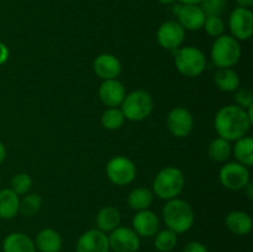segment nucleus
<instances>
[{"label": "nucleus", "instance_id": "a211bd4d", "mask_svg": "<svg viewBox=\"0 0 253 252\" xmlns=\"http://www.w3.org/2000/svg\"><path fill=\"white\" fill-rule=\"evenodd\" d=\"M225 224L230 232L237 236H246L252 231L253 221L252 217L247 212L241 210H235L227 214Z\"/></svg>", "mask_w": 253, "mask_h": 252}, {"label": "nucleus", "instance_id": "ddd939ff", "mask_svg": "<svg viewBox=\"0 0 253 252\" xmlns=\"http://www.w3.org/2000/svg\"><path fill=\"white\" fill-rule=\"evenodd\" d=\"M108 235L98 229H91L79 236L76 252H109Z\"/></svg>", "mask_w": 253, "mask_h": 252}, {"label": "nucleus", "instance_id": "393cba45", "mask_svg": "<svg viewBox=\"0 0 253 252\" xmlns=\"http://www.w3.org/2000/svg\"><path fill=\"white\" fill-rule=\"evenodd\" d=\"M234 155L237 162L246 166L247 168L253 166V138L250 136L236 140L234 146Z\"/></svg>", "mask_w": 253, "mask_h": 252}, {"label": "nucleus", "instance_id": "f3484780", "mask_svg": "<svg viewBox=\"0 0 253 252\" xmlns=\"http://www.w3.org/2000/svg\"><path fill=\"white\" fill-rule=\"evenodd\" d=\"M94 72L103 81L116 79L121 73V63L119 58L110 53H101L94 59Z\"/></svg>", "mask_w": 253, "mask_h": 252}, {"label": "nucleus", "instance_id": "a878e982", "mask_svg": "<svg viewBox=\"0 0 253 252\" xmlns=\"http://www.w3.org/2000/svg\"><path fill=\"white\" fill-rule=\"evenodd\" d=\"M232 147L230 145V141L225 140L222 137H216L211 140L208 147L209 157L215 162H224L231 156Z\"/></svg>", "mask_w": 253, "mask_h": 252}, {"label": "nucleus", "instance_id": "1a4fd4ad", "mask_svg": "<svg viewBox=\"0 0 253 252\" xmlns=\"http://www.w3.org/2000/svg\"><path fill=\"white\" fill-rule=\"evenodd\" d=\"M220 183L229 190H242L250 182V172L246 166L239 162L226 163L219 172Z\"/></svg>", "mask_w": 253, "mask_h": 252}, {"label": "nucleus", "instance_id": "2f4dec72", "mask_svg": "<svg viewBox=\"0 0 253 252\" xmlns=\"http://www.w3.org/2000/svg\"><path fill=\"white\" fill-rule=\"evenodd\" d=\"M203 27H204L205 32L210 37H215L216 39V37L224 35L225 22L220 16H207L205 17Z\"/></svg>", "mask_w": 253, "mask_h": 252}, {"label": "nucleus", "instance_id": "4468645a", "mask_svg": "<svg viewBox=\"0 0 253 252\" xmlns=\"http://www.w3.org/2000/svg\"><path fill=\"white\" fill-rule=\"evenodd\" d=\"M178 19V24L184 30L189 31H198L203 29L205 21V14L199 5L180 4L179 9L175 12Z\"/></svg>", "mask_w": 253, "mask_h": 252}, {"label": "nucleus", "instance_id": "423d86ee", "mask_svg": "<svg viewBox=\"0 0 253 252\" xmlns=\"http://www.w3.org/2000/svg\"><path fill=\"white\" fill-rule=\"evenodd\" d=\"M120 106L125 119L130 121H142L152 113L153 99L147 91L135 90L126 94Z\"/></svg>", "mask_w": 253, "mask_h": 252}, {"label": "nucleus", "instance_id": "9d476101", "mask_svg": "<svg viewBox=\"0 0 253 252\" xmlns=\"http://www.w3.org/2000/svg\"><path fill=\"white\" fill-rule=\"evenodd\" d=\"M109 246L114 252H137L140 249V236L131 227L119 226L108 236Z\"/></svg>", "mask_w": 253, "mask_h": 252}, {"label": "nucleus", "instance_id": "2eb2a0df", "mask_svg": "<svg viewBox=\"0 0 253 252\" xmlns=\"http://www.w3.org/2000/svg\"><path fill=\"white\" fill-rule=\"evenodd\" d=\"M126 96V89L118 79L104 81L99 86V98L108 108H118Z\"/></svg>", "mask_w": 253, "mask_h": 252}, {"label": "nucleus", "instance_id": "9b49d317", "mask_svg": "<svg viewBox=\"0 0 253 252\" xmlns=\"http://www.w3.org/2000/svg\"><path fill=\"white\" fill-rule=\"evenodd\" d=\"M193 126H194V119L188 109L177 106L168 113L167 127L174 137H187L192 132Z\"/></svg>", "mask_w": 253, "mask_h": 252}, {"label": "nucleus", "instance_id": "bb28decb", "mask_svg": "<svg viewBox=\"0 0 253 252\" xmlns=\"http://www.w3.org/2000/svg\"><path fill=\"white\" fill-rule=\"evenodd\" d=\"M125 116L119 108H108L101 115V125L106 130H119L125 123Z\"/></svg>", "mask_w": 253, "mask_h": 252}, {"label": "nucleus", "instance_id": "0eeeda50", "mask_svg": "<svg viewBox=\"0 0 253 252\" xmlns=\"http://www.w3.org/2000/svg\"><path fill=\"white\" fill-rule=\"evenodd\" d=\"M105 173L113 184L123 187L133 182L136 177V166L125 156H115L106 165Z\"/></svg>", "mask_w": 253, "mask_h": 252}, {"label": "nucleus", "instance_id": "c756f323", "mask_svg": "<svg viewBox=\"0 0 253 252\" xmlns=\"http://www.w3.org/2000/svg\"><path fill=\"white\" fill-rule=\"evenodd\" d=\"M32 187V179L27 173H17L11 179V188L17 195H26Z\"/></svg>", "mask_w": 253, "mask_h": 252}, {"label": "nucleus", "instance_id": "f8f14e48", "mask_svg": "<svg viewBox=\"0 0 253 252\" xmlns=\"http://www.w3.org/2000/svg\"><path fill=\"white\" fill-rule=\"evenodd\" d=\"M185 37V30L178 24V21H166L158 27L157 41L165 49L174 51L179 48Z\"/></svg>", "mask_w": 253, "mask_h": 252}, {"label": "nucleus", "instance_id": "c9c22d12", "mask_svg": "<svg viewBox=\"0 0 253 252\" xmlns=\"http://www.w3.org/2000/svg\"><path fill=\"white\" fill-rule=\"evenodd\" d=\"M236 2L240 7L251 9V7L253 6V0H236Z\"/></svg>", "mask_w": 253, "mask_h": 252}, {"label": "nucleus", "instance_id": "39448f33", "mask_svg": "<svg viewBox=\"0 0 253 252\" xmlns=\"http://www.w3.org/2000/svg\"><path fill=\"white\" fill-rule=\"evenodd\" d=\"M241 57L239 41L231 35L216 37L211 47V59L217 68H231Z\"/></svg>", "mask_w": 253, "mask_h": 252}, {"label": "nucleus", "instance_id": "7ed1b4c3", "mask_svg": "<svg viewBox=\"0 0 253 252\" xmlns=\"http://www.w3.org/2000/svg\"><path fill=\"white\" fill-rule=\"evenodd\" d=\"M184 174L177 167H166L156 174L153 179V194L160 199L170 200L178 198L184 188Z\"/></svg>", "mask_w": 253, "mask_h": 252}, {"label": "nucleus", "instance_id": "58836bf2", "mask_svg": "<svg viewBox=\"0 0 253 252\" xmlns=\"http://www.w3.org/2000/svg\"><path fill=\"white\" fill-rule=\"evenodd\" d=\"M180 4H189V5H199L202 0H178Z\"/></svg>", "mask_w": 253, "mask_h": 252}, {"label": "nucleus", "instance_id": "7c9ffc66", "mask_svg": "<svg viewBox=\"0 0 253 252\" xmlns=\"http://www.w3.org/2000/svg\"><path fill=\"white\" fill-rule=\"evenodd\" d=\"M205 16H221L222 12L226 10V0H202L199 4Z\"/></svg>", "mask_w": 253, "mask_h": 252}, {"label": "nucleus", "instance_id": "c85d7f7f", "mask_svg": "<svg viewBox=\"0 0 253 252\" xmlns=\"http://www.w3.org/2000/svg\"><path fill=\"white\" fill-rule=\"evenodd\" d=\"M42 199L39 194H36V193L27 194L20 200L19 212H21V214L26 217H32L40 211Z\"/></svg>", "mask_w": 253, "mask_h": 252}, {"label": "nucleus", "instance_id": "72a5a7b5", "mask_svg": "<svg viewBox=\"0 0 253 252\" xmlns=\"http://www.w3.org/2000/svg\"><path fill=\"white\" fill-rule=\"evenodd\" d=\"M182 252H209L207 246L199 241H190L184 246Z\"/></svg>", "mask_w": 253, "mask_h": 252}, {"label": "nucleus", "instance_id": "f03ea898", "mask_svg": "<svg viewBox=\"0 0 253 252\" xmlns=\"http://www.w3.org/2000/svg\"><path fill=\"white\" fill-rule=\"evenodd\" d=\"M162 216L167 229L177 235L187 232L193 226L195 219L192 205L178 198L167 200V204L163 207Z\"/></svg>", "mask_w": 253, "mask_h": 252}, {"label": "nucleus", "instance_id": "412c9836", "mask_svg": "<svg viewBox=\"0 0 253 252\" xmlns=\"http://www.w3.org/2000/svg\"><path fill=\"white\" fill-rule=\"evenodd\" d=\"M95 221L98 230L105 232V234L106 232H111L113 230H115L116 227L120 226V211H119L115 207H111V205L104 207L101 208L98 211V214H96Z\"/></svg>", "mask_w": 253, "mask_h": 252}, {"label": "nucleus", "instance_id": "f257e3e1", "mask_svg": "<svg viewBox=\"0 0 253 252\" xmlns=\"http://www.w3.org/2000/svg\"><path fill=\"white\" fill-rule=\"evenodd\" d=\"M251 121L246 114V109L239 105L222 106L214 119V127L219 137L227 141H236L247 135Z\"/></svg>", "mask_w": 253, "mask_h": 252}, {"label": "nucleus", "instance_id": "aec40b11", "mask_svg": "<svg viewBox=\"0 0 253 252\" xmlns=\"http://www.w3.org/2000/svg\"><path fill=\"white\" fill-rule=\"evenodd\" d=\"M34 242L40 252H59L62 250L61 235L53 229L41 230Z\"/></svg>", "mask_w": 253, "mask_h": 252}, {"label": "nucleus", "instance_id": "4c0bfd02", "mask_svg": "<svg viewBox=\"0 0 253 252\" xmlns=\"http://www.w3.org/2000/svg\"><path fill=\"white\" fill-rule=\"evenodd\" d=\"M5 157H6V148H5L4 143L0 141V163L4 162Z\"/></svg>", "mask_w": 253, "mask_h": 252}, {"label": "nucleus", "instance_id": "dca6fc26", "mask_svg": "<svg viewBox=\"0 0 253 252\" xmlns=\"http://www.w3.org/2000/svg\"><path fill=\"white\" fill-rule=\"evenodd\" d=\"M132 230L140 237H152L160 231V219L151 210H141L133 215Z\"/></svg>", "mask_w": 253, "mask_h": 252}, {"label": "nucleus", "instance_id": "6ab92c4d", "mask_svg": "<svg viewBox=\"0 0 253 252\" xmlns=\"http://www.w3.org/2000/svg\"><path fill=\"white\" fill-rule=\"evenodd\" d=\"M2 252H36V246L24 232H11L2 241Z\"/></svg>", "mask_w": 253, "mask_h": 252}, {"label": "nucleus", "instance_id": "e433bc0d", "mask_svg": "<svg viewBox=\"0 0 253 252\" xmlns=\"http://www.w3.org/2000/svg\"><path fill=\"white\" fill-rule=\"evenodd\" d=\"M244 190H245V192H246V194H247V197H249V199L252 200L253 199V183L251 182V180H250V182L247 183V185L244 188Z\"/></svg>", "mask_w": 253, "mask_h": 252}, {"label": "nucleus", "instance_id": "f704fd0d", "mask_svg": "<svg viewBox=\"0 0 253 252\" xmlns=\"http://www.w3.org/2000/svg\"><path fill=\"white\" fill-rule=\"evenodd\" d=\"M7 58H9V48L6 47V44L0 41V66L4 64Z\"/></svg>", "mask_w": 253, "mask_h": 252}, {"label": "nucleus", "instance_id": "5701e85b", "mask_svg": "<svg viewBox=\"0 0 253 252\" xmlns=\"http://www.w3.org/2000/svg\"><path fill=\"white\" fill-rule=\"evenodd\" d=\"M153 192L148 188L138 187L131 190L127 195L128 207L136 211L147 210L153 202Z\"/></svg>", "mask_w": 253, "mask_h": 252}, {"label": "nucleus", "instance_id": "b1692460", "mask_svg": "<svg viewBox=\"0 0 253 252\" xmlns=\"http://www.w3.org/2000/svg\"><path fill=\"white\" fill-rule=\"evenodd\" d=\"M214 82L221 91L231 93L239 89L240 78L239 74L231 68H219L214 76Z\"/></svg>", "mask_w": 253, "mask_h": 252}, {"label": "nucleus", "instance_id": "ea45409f", "mask_svg": "<svg viewBox=\"0 0 253 252\" xmlns=\"http://www.w3.org/2000/svg\"><path fill=\"white\" fill-rule=\"evenodd\" d=\"M158 1L163 5H170V4H174L177 0H158Z\"/></svg>", "mask_w": 253, "mask_h": 252}, {"label": "nucleus", "instance_id": "20e7f679", "mask_svg": "<svg viewBox=\"0 0 253 252\" xmlns=\"http://www.w3.org/2000/svg\"><path fill=\"white\" fill-rule=\"evenodd\" d=\"M174 63L179 73L188 78L200 76L207 67V58L198 47H179L173 51Z\"/></svg>", "mask_w": 253, "mask_h": 252}, {"label": "nucleus", "instance_id": "473e14b6", "mask_svg": "<svg viewBox=\"0 0 253 252\" xmlns=\"http://www.w3.org/2000/svg\"><path fill=\"white\" fill-rule=\"evenodd\" d=\"M235 100H236L237 105L242 109H247L253 104V94L250 89L241 88L236 91L235 94Z\"/></svg>", "mask_w": 253, "mask_h": 252}, {"label": "nucleus", "instance_id": "4be33fe9", "mask_svg": "<svg viewBox=\"0 0 253 252\" xmlns=\"http://www.w3.org/2000/svg\"><path fill=\"white\" fill-rule=\"evenodd\" d=\"M20 198L10 188L0 190V217L5 220L12 219L19 212Z\"/></svg>", "mask_w": 253, "mask_h": 252}, {"label": "nucleus", "instance_id": "6e6552de", "mask_svg": "<svg viewBox=\"0 0 253 252\" xmlns=\"http://www.w3.org/2000/svg\"><path fill=\"white\" fill-rule=\"evenodd\" d=\"M231 36L237 41H247L253 35V12L246 7H235L229 17Z\"/></svg>", "mask_w": 253, "mask_h": 252}, {"label": "nucleus", "instance_id": "cd10ccee", "mask_svg": "<svg viewBox=\"0 0 253 252\" xmlns=\"http://www.w3.org/2000/svg\"><path fill=\"white\" fill-rule=\"evenodd\" d=\"M177 234L172 230H161L155 235V247L160 252H170L177 246Z\"/></svg>", "mask_w": 253, "mask_h": 252}]
</instances>
